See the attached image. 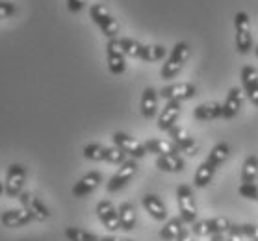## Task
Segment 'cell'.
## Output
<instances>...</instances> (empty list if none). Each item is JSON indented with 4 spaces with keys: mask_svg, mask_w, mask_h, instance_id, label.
I'll return each instance as SVG.
<instances>
[{
    "mask_svg": "<svg viewBox=\"0 0 258 241\" xmlns=\"http://www.w3.org/2000/svg\"><path fill=\"white\" fill-rule=\"evenodd\" d=\"M214 177H216V167L212 164H208V162H203L194 175L195 188H206L214 180Z\"/></svg>",
    "mask_w": 258,
    "mask_h": 241,
    "instance_id": "obj_28",
    "label": "cell"
},
{
    "mask_svg": "<svg viewBox=\"0 0 258 241\" xmlns=\"http://www.w3.org/2000/svg\"><path fill=\"white\" fill-rule=\"evenodd\" d=\"M176 241H194V234H191V232H189V230L186 228L184 232H182V235Z\"/></svg>",
    "mask_w": 258,
    "mask_h": 241,
    "instance_id": "obj_38",
    "label": "cell"
},
{
    "mask_svg": "<svg viewBox=\"0 0 258 241\" xmlns=\"http://www.w3.org/2000/svg\"><path fill=\"white\" fill-rule=\"evenodd\" d=\"M119 213V223H121V230L124 232H132L136 228V208L132 202H121V206L117 208Z\"/></svg>",
    "mask_w": 258,
    "mask_h": 241,
    "instance_id": "obj_26",
    "label": "cell"
},
{
    "mask_svg": "<svg viewBox=\"0 0 258 241\" xmlns=\"http://www.w3.org/2000/svg\"><path fill=\"white\" fill-rule=\"evenodd\" d=\"M241 84H243V93L247 95V99L251 102L252 106L258 108V72L254 67L251 65H245L241 67L240 72Z\"/></svg>",
    "mask_w": 258,
    "mask_h": 241,
    "instance_id": "obj_15",
    "label": "cell"
},
{
    "mask_svg": "<svg viewBox=\"0 0 258 241\" xmlns=\"http://www.w3.org/2000/svg\"><path fill=\"white\" fill-rule=\"evenodd\" d=\"M189 58V45L188 43H176L173 50H171L169 58L165 59V63L162 65V69H160V76L164 78V80H171V78H175L180 69L184 67V63L188 61Z\"/></svg>",
    "mask_w": 258,
    "mask_h": 241,
    "instance_id": "obj_1",
    "label": "cell"
},
{
    "mask_svg": "<svg viewBox=\"0 0 258 241\" xmlns=\"http://www.w3.org/2000/svg\"><path fill=\"white\" fill-rule=\"evenodd\" d=\"M184 230H186V223L180 217H171L160 228V237L164 241H176L182 235Z\"/></svg>",
    "mask_w": 258,
    "mask_h": 241,
    "instance_id": "obj_23",
    "label": "cell"
},
{
    "mask_svg": "<svg viewBox=\"0 0 258 241\" xmlns=\"http://www.w3.org/2000/svg\"><path fill=\"white\" fill-rule=\"evenodd\" d=\"M84 6H86V0H67V8H69L71 13L82 12Z\"/></svg>",
    "mask_w": 258,
    "mask_h": 241,
    "instance_id": "obj_36",
    "label": "cell"
},
{
    "mask_svg": "<svg viewBox=\"0 0 258 241\" xmlns=\"http://www.w3.org/2000/svg\"><path fill=\"white\" fill-rule=\"evenodd\" d=\"M141 204L145 208V212L154 219V221H165L167 219V208H165L164 200L160 199L158 195L147 193L141 199Z\"/></svg>",
    "mask_w": 258,
    "mask_h": 241,
    "instance_id": "obj_17",
    "label": "cell"
},
{
    "mask_svg": "<svg viewBox=\"0 0 258 241\" xmlns=\"http://www.w3.org/2000/svg\"><path fill=\"white\" fill-rule=\"evenodd\" d=\"M106 61H108V69L112 74L119 76L126 71V54H124L123 47L119 39H108L106 45Z\"/></svg>",
    "mask_w": 258,
    "mask_h": 241,
    "instance_id": "obj_7",
    "label": "cell"
},
{
    "mask_svg": "<svg viewBox=\"0 0 258 241\" xmlns=\"http://www.w3.org/2000/svg\"><path fill=\"white\" fill-rule=\"evenodd\" d=\"M119 43H121V47H123L126 56H130V58H140L141 56L143 43L136 41V39H130V37H123V39H119Z\"/></svg>",
    "mask_w": 258,
    "mask_h": 241,
    "instance_id": "obj_33",
    "label": "cell"
},
{
    "mask_svg": "<svg viewBox=\"0 0 258 241\" xmlns=\"http://www.w3.org/2000/svg\"><path fill=\"white\" fill-rule=\"evenodd\" d=\"M15 13V4L13 2H0V19H8Z\"/></svg>",
    "mask_w": 258,
    "mask_h": 241,
    "instance_id": "obj_35",
    "label": "cell"
},
{
    "mask_svg": "<svg viewBox=\"0 0 258 241\" xmlns=\"http://www.w3.org/2000/svg\"><path fill=\"white\" fill-rule=\"evenodd\" d=\"M34 221V217L30 215L24 208H19V210H6V212L0 215V223L8 226V228H21V226H26Z\"/></svg>",
    "mask_w": 258,
    "mask_h": 241,
    "instance_id": "obj_20",
    "label": "cell"
},
{
    "mask_svg": "<svg viewBox=\"0 0 258 241\" xmlns=\"http://www.w3.org/2000/svg\"><path fill=\"white\" fill-rule=\"evenodd\" d=\"M97 217L104 228H108L110 232H115V230H121V223H119V213L117 208L110 202V200H100L97 204Z\"/></svg>",
    "mask_w": 258,
    "mask_h": 241,
    "instance_id": "obj_14",
    "label": "cell"
},
{
    "mask_svg": "<svg viewBox=\"0 0 258 241\" xmlns=\"http://www.w3.org/2000/svg\"><path fill=\"white\" fill-rule=\"evenodd\" d=\"M100 182H102V175H100L99 171H89L88 175H84V177L73 186V195L78 197V199L88 197L89 193H93L95 189L99 188Z\"/></svg>",
    "mask_w": 258,
    "mask_h": 241,
    "instance_id": "obj_16",
    "label": "cell"
},
{
    "mask_svg": "<svg viewBox=\"0 0 258 241\" xmlns=\"http://www.w3.org/2000/svg\"><path fill=\"white\" fill-rule=\"evenodd\" d=\"M141 115L145 119H153L158 112V91L154 88H145L141 95Z\"/></svg>",
    "mask_w": 258,
    "mask_h": 241,
    "instance_id": "obj_22",
    "label": "cell"
},
{
    "mask_svg": "<svg viewBox=\"0 0 258 241\" xmlns=\"http://www.w3.org/2000/svg\"><path fill=\"white\" fill-rule=\"evenodd\" d=\"M143 145H145L147 152L156 154V156H165V154H178L180 152L173 141L158 139V137H151V139H147Z\"/></svg>",
    "mask_w": 258,
    "mask_h": 241,
    "instance_id": "obj_24",
    "label": "cell"
},
{
    "mask_svg": "<svg viewBox=\"0 0 258 241\" xmlns=\"http://www.w3.org/2000/svg\"><path fill=\"white\" fill-rule=\"evenodd\" d=\"M165 54H167V50L162 45H143L140 59H143V61H160V59L165 58Z\"/></svg>",
    "mask_w": 258,
    "mask_h": 241,
    "instance_id": "obj_32",
    "label": "cell"
},
{
    "mask_svg": "<svg viewBox=\"0 0 258 241\" xmlns=\"http://www.w3.org/2000/svg\"><path fill=\"white\" fill-rule=\"evenodd\" d=\"M229 154H230V147H229V145H227L225 141H219L216 147L210 150V154H208L206 162H208V164H212L217 169L219 165H223L225 162H227Z\"/></svg>",
    "mask_w": 258,
    "mask_h": 241,
    "instance_id": "obj_30",
    "label": "cell"
},
{
    "mask_svg": "<svg viewBox=\"0 0 258 241\" xmlns=\"http://www.w3.org/2000/svg\"><path fill=\"white\" fill-rule=\"evenodd\" d=\"M136 173H138V164H136V159H126L124 164L119 165V169L115 171V175H113L108 184H106V191L108 193H115L119 189H123L126 184L132 180Z\"/></svg>",
    "mask_w": 258,
    "mask_h": 241,
    "instance_id": "obj_9",
    "label": "cell"
},
{
    "mask_svg": "<svg viewBox=\"0 0 258 241\" xmlns=\"http://www.w3.org/2000/svg\"><path fill=\"white\" fill-rule=\"evenodd\" d=\"M232 226L227 217H212V219H197L194 224H191V228L189 232L197 237H212V235L216 234H227Z\"/></svg>",
    "mask_w": 258,
    "mask_h": 241,
    "instance_id": "obj_5",
    "label": "cell"
},
{
    "mask_svg": "<svg viewBox=\"0 0 258 241\" xmlns=\"http://www.w3.org/2000/svg\"><path fill=\"white\" fill-rule=\"evenodd\" d=\"M221 115H223V106L219 102H206L194 110V117L197 121H212V119H219Z\"/></svg>",
    "mask_w": 258,
    "mask_h": 241,
    "instance_id": "obj_27",
    "label": "cell"
},
{
    "mask_svg": "<svg viewBox=\"0 0 258 241\" xmlns=\"http://www.w3.org/2000/svg\"><path fill=\"white\" fill-rule=\"evenodd\" d=\"M197 95V88L189 82H180V84H171V86H165L160 91V97L165 99L167 102L169 100H176V102H184V100L194 99Z\"/></svg>",
    "mask_w": 258,
    "mask_h": 241,
    "instance_id": "obj_12",
    "label": "cell"
},
{
    "mask_svg": "<svg viewBox=\"0 0 258 241\" xmlns=\"http://www.w3.org/2000/svg\"><path fill=\"white\" fill-rule=\"evenodd\" d=\"M238 193L243 197V199L249 200H258V184L251 182V184H241L238 188Z\"/></svg>",
    "mask_w": 258,
    "mask_h": 241,
    "instance_id": "obj_34",
    "label": "cell"
},
{
    "mask_svg": "<svg viewBox=\"0 0 258 241\" xmlns=\"http://www.w3.org/2000/svg\"><path fill=\"white\" fill-rule=\"evenodd\" d=\"M182 112V102H176V100H169L165 108L162 110L158 117V128L164 130V132H169L173 126H175L176 119Z\"/></svg>",
    "mask_w": 258,
    "mask_h": 241,
    "instance_id": "obj_19",
    "label": "cell"
},
{
    "mask_svg": "<svg viewBox=\"0 0 258 241\" xmlns=\"http://www.w3.org/2000/svg\"><path fill=\"white\" fill-rule=\"evenodd\" d=\"M210 239L212 241H230L232 239V235L230 234H216V235H212Z\"/></svg>",
    "mask_w": 258,
    "mask_h": 241,
    "instance_id": "obj_37",
    "label": "cell"
},
{
    "mask_svg": "<svg viewBox=\"0 0 258 241\" xmlns=\"http://www.w3.org/2000/svg\"><path fill=\"white\" fill-rule=\"evenodd\" d=\"M176 204H178V212L180 219L186 224H194L197 221V204H195L194 189L188 184H180L176 188Z\"/></svg>",
    "mask_w": 258,
    "mask_h": 241,
    "instance_id": "obj_4",
    "label": "cell"
},
{
    "mask_svg": "<svg viewBox=\"0 0 258 241\" xmlns=\"http://www.w3.org/2000/svg\"><path fill=\"white\" fill-rule=\"evenodd\" d=\"M251 241H254V239H251Z\"/></svg>",
    "mask_w": 258,
    "mask_h": 241,
    "instance_id": "obj_42",
    "label": "cell"
},
{
    "mask_svg": "<svg viewBox=\"0 0 258 241\" xmlns=\"http://www.w3.org/2000/svg\"><path fill=\"white\" fill-rule=\"evenodd\" d=\"M4 191H6V188H4V184H2V182H0V195H2V193H4Z\"/></svg>",
    "mask_w": 258,
    "mask_h": 241,
    "instance_id": "obj_39",
    "label": "cell"
},
{
    "mask_svg": "<svg viewBox=\"0 0 258 241\" xmlns=\"http://www.w3.org/2000/svg\"><path fill=\"white\" fill-rule=\"evenodd\" d=\"M227 234H230L232 237H236V239H240V237H247V239L251 241H258V224H234L232 223V226H230V230L227 232Z\"/></svg>",
    "mask_w": 258,
    "mask_h": 241,
    "instance_id": "obj_29",
    "label": "cell"
},
{
    "mask_svg": "<svg viewBox=\"0 0 258 241\" xmlns=\"http://www.w3.org/2000/svg\"><path fill=\"white\" fill-rule=\"evenodd\" d=\"M234 28H236V50L240 54H249L252 48V34H251V21L245 12H238L234 15Z\"/></svg>",
    "mask_w": 258,
    "mask_h": 241,
    "instance_id": "obj_6",
    "label": "cell"
},
{
    "mask_svg": "<svg viewBox=\"0 0 258 241\" xmlns=\"http://www.w3.org/2000/svg\"><path fill=\"white\" fill-rule=\"evenodd\" d=\"M84 158L91 159V162H108V164H124L126 162V154L119 150L117 147H106L100 143H89L84 147Z\"/></svg>",
    "mask_w": 258,
    "mask_h": 241,
    "instance_id": "obj_2",
    "label": "cell"
},
{
    "mask_svg": "<svg viewBox=\"0 0 258 241\" xmlns=\"http://www.w3.org/2000/svg\"><path fill=\"white\" fill-rule=\"evenodd\" d=\"M258 177V156L251 154L247 156L241 167V184H251L254 182Z\"/></svg>",
    "mask_w": 258,
    "mask_h": 241,
    "instance_id": "obj_31",
    "label": "cell"
},
{
    "mask_svg": "<svg viewBox=\"0 0 258 241\" xmlns=\"http://www.w3.org/2000/svg\"><path fill=\"white\" fill-rule=\"evenodd\" d=\"M221 106H223V115H221V119H234L236 115L240 113L241 108H243V93H241V89L240 88L230 89Z\"/></svg>",
    "mask_w": 258,
    "mask_h": 241,
    "instance_id": "obj_18",
    "label": "cell"
},
{
    "mask_svg": "<svg viewBox=\"0 0 258 241\" xmlns=\"http://www.w3.org/2000/svg\"><path fill=\"white\" fill-rule=\"evenodd\" d=\"M254 54H256V58H258V47H256V48H254Z\"/></svg>",
    "mask_w": 258,
    "mask_h": 241,
    "instance_id": "obj_40",
    "label": "cell"
},
{
    "mask_svg": "<svg viewBox=\"0 0 258 241\" xmlns=\"http://www.w3.org/2000/svg\"><path fill=\"white\" fill-rule=\"evenodd\" d=\"M65 237L67 241H132V239H117L113 235H99L88 230L77 228V226H67L65 228Z\"/></svg>",
    "mask_w": 258,
    "mask_h": 241,
    "instance_id": "obj_21",
    "label": "cell"
},
{
    "mask_svg": "<svg viewBox=\"0 0 258 241\" xmlns=\"http://www.w3.org/2000/svg\"><path fill=\"white\" fill-rule=\"evenodd\" d=\"M112 139H113V145H115L119 150H123V152L126 154V156H130L132 159H140L147 154L145 145L141 141H138L136 137H132V135L124 134V132H115V134L112 135Z\"/></svg>",
    "mask_w": 258,
    "mask_h": 241,
    "instance_id": "obj_10",
    "label": "cell"
},
{
    "mask_svg": "<svg viewBox=\"0 0 258 241\" xmlns=\"http://www.w3.org/2000/svg\"><path fill=\"white\" fill-rule=\"evenodd\" d=\"M19 200H21V206H23L24 210L34 217V221H47V219L50 217L48 206L45 204L39 197H35L34 193L23 191V193L19 195Z\"/></svg>",
    "mask_w": 258,
    "mask_h": 241,
    "instance_id": "obj_11",
    "label": "cell"
},
{
    "mask_svg": "<svg viewBox=\"0 0 258 241\" xmlns=\"http://www.w3.org/2000/svg\"><path fill=\"white\" fill-rule=\"evenodd\" d=\"M169 135H171V141L175 143L176 148L180 150V152L188 154V156H195V154H199V143L195 141L194 137L186 132V128H182V126H173L169 130Z\"/></svg>",
    "mask_w": 258,
    "mask_h": 241,
    "instance_id": "obj_13",
    "label": "cell"
},
{
    "mask_svg": "<svg viewBox=\"0 0 258 241\" xmlns=\"http://www.w3.org/2000/svg\"><path fill=\"white\" fill-rule=\"evenodd\" d=\"M89 17L93 19V23L100 28L108 39H117L119 36V23L112 17V13L108 12L104 4H91L89 8Z\"/></svg>",
    "mask_w": 258,
    "mask_h": 241,
    "instance_id": "obj_3",
    "label": "cell"
},
{
    "mask_svg": "<svg viewBox=\"0 0 258 241\" xmlns=\"http://www.w3.org/2000/svg\"><path fill=\"white\" fill-rule=\"evenodd\" d=\"M156 167L164 173H180L186 167V162L180 154H165L156 158Z\"/></svg>",
    "mask_w": 258,
    "mask_h": 241,
    "instance_id": "obj_25",
    "label": "cell"
},
{
    "mask_svg": "<svg viewBox=\"0 0 258 241\" xmlns=\"http://www.w3.org/2000/svg\"><path fill=\"white\" fill-rule=\"evenodd\" d=\"M24 182H26V169L24 165L21 164H12L6 171V182H4V188H6V195L15 199L23 193Z\"/></svg>",
    "mask_w": 258,
    "mask_h": 241,
    "instance_id": "obj_8",
    "label": "cell"
},
{
    "mask_svg": "<svg viewBox=\"0 0 258 241\" xmlns=\"http://www.w3.org/2000/svg\"><path fill=\"white\" fill-rule=\"evenodd\" d=\"M230 241H238V239H236V237H232V239H230Z\"/></svg>",
    "mask_w": 258,
    "mask_h": 241,
    "instance_id": "obj_41",
    "label": "cell"
}]
</instances>
